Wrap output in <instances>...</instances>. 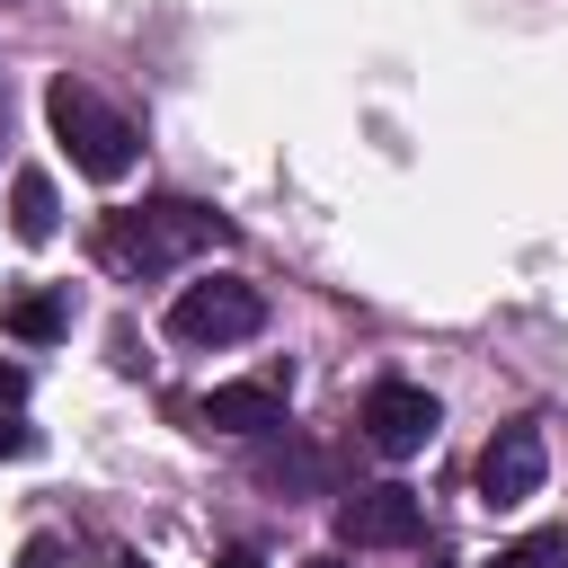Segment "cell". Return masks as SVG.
Listing matches in <instances>:
<instances>
[{
  "instance_id": "1",
  "label": "cell",
  "mask_w": 568,
  "mask_h": 568,
  "mask_svg": "<svg viewBox=\"0 0 568 568\" xmlns=\"http://www.w3.org/2000/svg\"><path fill=\"white\" fill-rule=\"evenodd\" d=\"M231 240V222L213 213V204H186V195H151V204H124V213H106L98 222V257L115 266V275H169L178 257H195V248H222Z\"/></svg>"
},
{
  "instance_id": "2",
  "label": "cell",
  "mask_w": 568,
  "mask_h": 568,
  "mask_svg": "<svg viewBox=\"0 0 568 568\" xmlns=\"http://www.w3.org/2000/svg\"><path fill=\"white\" fill-rule=\"evenodd\" d=\"M44 124H53V142L71 151V169H80V178H98V186H115V178L133 169V151H142V142H133V124H124L89 80H71V71L44 89Z\"/></svg>"
},
{
  "instance_id": "3",
  "label": "cell",
  "mask_w": 568,
  "mask_h": 568,
  "mask_svg": "<svg viewBox=\"0 0 568 568\" xmlns=\"http://www.w3.org/2000/svg\"><path fill=\"white\" fill-rule=\"evenodd\" d=\"M266 328V293L240 284V275H204V284H178L169 302V337L178 346H240Z\"/></svg>"
},
{
  "instance_id": "4",
  "label": "cell",
  "mask_w": 568,
  "mask_h": 568,
  "mask_svg": "<svg viewBox=\"0 0 568 568\" xmlns=\"http://www.w3.org/2000/svg\"><path fill=\"white\" fill-rule=\"evenodd\" d=\"M417 532H426V506H417V488H399V479L355 488V497L337 506V541H355V550H408Z\"/></svg>"
},
{
  "instance_id": "5",
  "label": "cell",
  "mask_w": 568,
  "mask_h": 568,
  "mask_svg": "<svg viewBox=\"0 0 568 568\" xmlns=\"http://www.w3.org/2000/svg\"><path fill=\"white\" fill-rule=\"evenodd\" d=\"M435 426H444V408H435L417 382H373V390H364V435H373V453L408 462V453L435 444Z\"/></svg>"
},
{
  "instance_id": "6",
  "label": "cell",
  "mask_w": 568,
  "mask_h": 568,
  "mask_svg": "<svg viewBox=\"0 0 568 568\" xmlns=\"http://www.w3.org/2000/svg\"><path fill=\"white\" fill-rule=\"evenodd\" d=\"M541 470H550V453H541V426H497L488 435V453H479V506H524V497H541Z\"/></svg>"
},
{
  "instance_id": "7",
  "label": "cell",
  "mask_w": 568,
  "mask_h": 568,
  "mask_svg": "<svg viewBox=\"0 0 568 568\" xmlns=\"http://www.w3.org/2000/svg\"><path fill=\"white\" fill-rule=\"evenodd\" d=\"M195 417L222 435H284V382H213Z\"/></svg>"
},
{
  "instance_id": "8",
  "label": "cell",
  "mask_w": 568,
  "mask_h": 568,
  "mask_svg": "<svg viewBox=\"0 0 568 568\" xmlns=\"http://www.w3.org/2000/svg\"><path fill=\"white\" fill-rule=\"evenodd\" d=\"M0 328H9V337H27V346H44V337H62V328H71V293H62V284H36V293H9V311H0Z\"/></svg>"
},
{
  "instance_id": "9",
  "label": "cell",
  "mask_w": 568,
  "mask_h": 568,
  "mask_svg": "<svg viewBox=\"0 0 568 568\" xmlns=\"http://www.w3.org/2000/svg\"><path fill=\"white\" fill-rule=\"evenodd\" d=\"M53 222H62L53 178H44V169H18V178H9V231H18V240H53Z\"/></svg>"
},
{
  "instance_id": "10",
  "label": "cell",
  "mask_w": 568,
  "mask_h": 568,
  "mask_svg": "<svg viewBox=\"0 0 568 568\" xmlns=\"http://www.w3.org/2000/svg\"><path fill=\"white\" fill-rule=\"evenodd\" d=\"M257 444H266V453H257V479H275V488H311V479H320V453H311V444H293V435H284V444L257 435Z\"/></svg>"
},
{
  "instance_id": "11",
  "label": "cell",
  "mask_w": 568,
  "mask_h": 568,
  "mask_svg": "<svg viewBox=\"0 0 568 568\" xmlns=\"http://www.w3.org/2000/svg\"><path fill=\"white\" fill-rule=\"evenodd\" d=\"M488 568H568V532L559 524H541V532H524V541H506Z\"/></svg>"
},
{
  "instance_id": "12",
  "label": "cell",
  "mask_w": 568,
  "mask_h": 568,
  "mask_svg": "<svg viewBox=\"0 0 568 568\" xmlns=\"http://www.w3.org/2000/svg\"><path fill=\"white\" fill-rule=\"evenodd\" d=\"M27 444H36V435H27V426H18V408L0 399V462H9V453H27Z\"/></svg>"
},
{
  "instance_id": "13",
  "label": "cell",
  "mask_w": 568,
  "mask_h": 568,
  "mask_svg": "<svg viewBox=\"0 0 568 568\" xmlns=\"http://www.w3.org/2000/svg\"><path fill=\"white\" fill-rule=\"evenodd\" d=\"M213 568H266V559H257V550H222Z\"/></svg>"
},
{
  "instance_id": "14",
  "label": "cell",
  "mask_w": 568,
  "mask_h": 568,
  "mask_svg": "<svg viewBox=\"0 0 568 568\" xmlns=\"http://www.w3.org/2000/svg\"><path fill=\"white\" fill-rule=\"evenodd\" d=\"M18 390H27V382H18V364H0V399H18Z\"/></svg>"
},
{
  "instance_id": "15",
  "label": "cell",
  "mask_w": 568,
  "mask_h": 568,
  "mask_svg": "<svg viewBox=\"0 0 568 568\" xmlns=\"http://www.w3.org/2000/svg\"><path fill=\"white\" fill-rule=\"evenodd\" d=\"M311 568H346V559H311Z\"/></svg>"
},
{
  "instance_id": "16",
  "label": "cell",
  "mask_w": 568,
  "mask_h": 568,
  "mask_svg": "<svg viewBox=\"0 0 568 568\" xmlns=\"http://www.w3.org/2000/svg\"><path fill=\"white\" fill-rule=\"evenodd\" d=\"M426 568H453V559H426Z\"/></svg>"
},
{
  "instance_id": "17",
  "label": "cell",
  "mask_w": 568,
  "mask_h": 568,
  "mask_svg": "<svg viewBox=\"0 0 568 568\" xmlns=\"http://www.w3.org/2000/svg\"><path fill=\"white\" fill-rule=\"evenodd\" d=\"M115 568H142V559H115Z\"/></svg>"
}]
</instances>
